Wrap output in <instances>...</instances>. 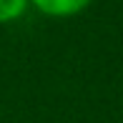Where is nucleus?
I'll list each match as a JSON object with an SVG mask.
<instances>
[{
	"label": "nucleus",
	"instance_id": "1",
	"mask_svg": "<svg viewBox=\"0 0 123 123\" xmlns=\"http://www.w3.org/2000/svg\"><path fill=\"white\" fill-rule=\"evenodd\" d=\"M91 3L93 0H30L33 8L48 18H73L83 13Z\"/></svg>",
	"mask_w": 123,
	"mask_h": 123
},
{
	"label": "nucleus",
	"instance_id": "2",
	"mask_svg": "<svg viewBox=\"0 0 123 123\" xmlns=\"http://www.w3.org/2000/svg\"><path fill=\"white\" fill-rule=\"evenodd\" d=\"M30 8V0H0V25L15 23Z\"/></svg>",
	"mask_w": 123,
	"mask_h": 123
}]
</instances>
